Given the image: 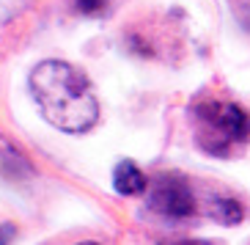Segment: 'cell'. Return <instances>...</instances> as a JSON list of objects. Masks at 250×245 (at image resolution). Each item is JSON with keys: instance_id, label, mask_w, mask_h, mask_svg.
<instances>
[{"instance_id": "obj_1", "label": "cell", "mask_w": 250, "mask_h": 245, "mask_svg": "<svg viewBox=\"0 0 250 245\" xmlns=\"http://www.w3.org/2000/svg\"><path fill=\"white\" fill-rule=\"evenodd\" d=\"M30 94L55 130L83 135L99 121V99L88 77L66 61H42L30 72Z\"/></svg>"}, {"instance_id": "obj_2", "label": "cell", "mask_w": 250, "mask_h": 245, "mask_svg": "<svg viewBox=\"0 0 250 245\" xmlns=\"http://www.w3.org/2000/svg\"><path fill=\"white\" fill-rule=\"evenodd\" d=\"M195 141L212 157H231L236 146L250 141V113L236 102L201 99L192 105Z\"/></svg>"}, {"instance_id": "obj_3", "label": "cell", "mask_w": 250, "mask_h": 245, "mask_svg": "<svg viewBox=\"0 0 250 245\" xmlns=\"http://www.w3.org/2000/svg\"><path fill=\"white\" fill-rule=\"evenodd\" d=\"M148 207L160 212L165 218H173V221H184V218L195 215V193L190 190V185L179 177H165L160 179L151 193H148Z\"/></svg>"}, {"instance_id": "obj_4", "label": "cell", "mask_w": 250, "mask_h": 245, "mask_svg": "<svg viewBox=\"0 0 250 245\" xmlns=\"http://www.w3.org/2000/svg\"><path fill=\"white\" fill-rule=\"evenodd\" d=\"M113 187L121 196H140V193H146L148 179L132 160H121L116 165V171H113Z\"/></svg>"}, {"instance_id": "obj_5", "label": "cell", "mask_w": 250, "mask_h": 245, "mask_svg": "<svg viewBox=\"0 0 250 245\" xmlns=\"http://www.w3.org/2000/svg\"><path fill=\"white\" fill-rule=\"evenodd\" d=\"M209 215H212V221L223 223V226H236V223L245 221V207L231 196H212Z\"/></svg>"}, {"instance_id": "obj_6", "label": "cell", "mask_w": 250, "mask_h": 245, "mask_svg": "<svg viewBox=\"0 0 250 245\" xmlns=\"http://www.w3.org/2000/svg\"><path fill=\"white\" fill-rule=\"evenodd\" d=\"M14 234H17L14 223H3V226H0V245H8L14 240Z\"/></svg>"}, {"instance_id": "obj_7", "label": "cell", "mask_w": 250, "mask_h": 245, "mask_svg": "<svg viewBox=\"0 0 250 245\" xmlns=\"http://www.w3.org/2000/svg\"><path fill=\"white\" fill-rule=\"evenodd\" d=\"M77 6H80L83 11H99V8L104 6V0H77Z\"/></svg>"}, {"instance_id": "obj_8", "label": "cell", "mask_w": 250, "mask_h": 245, "mask_svg": "<svg viewBox=\"0 0 250 245\" xmlns=\"http://www.w3.org/2000/svg\"><path fill=\"white\" fill-rule=\"evenodd\" d=\"M176 245H204V243H176Z\"/></svg>"}, {"instance_id": "obj_9", "label": "cell", "mask_w": 250, "mask_h": 245, "mask_svg": "<svg viewBox=\"0 0 250 245\" xmlns=\"http://www.w3.org/2000/svg\"><path fill=\"white\" fill-rule=\"evenodd\" d=\"M80 245H99V243H80Z\"/></svg>"}]
</instances>
